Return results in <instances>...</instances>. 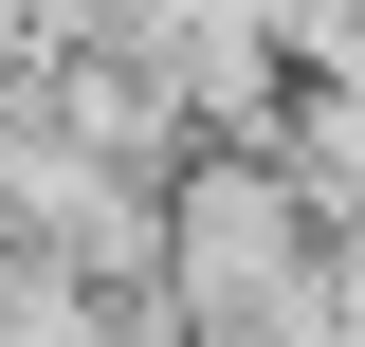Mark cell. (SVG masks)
Listing matches in <instances>:
<instances>
[{"label": "cell", "mask_w": 365, "mask_h": 347, "mask_svg": "<svg viewBox=\"0 0 365 347\" xmlns=\"http://www.w3.org/2000/svg\"><path fill=\"white\" fill-rule=\"evenodd\" d=\"M165 311H182V347H292V329H329V201L274 146H201L165 183Z\"/></svg>", "instance_id": "obj_1"}]
</instances>
